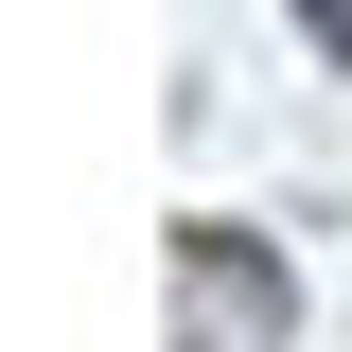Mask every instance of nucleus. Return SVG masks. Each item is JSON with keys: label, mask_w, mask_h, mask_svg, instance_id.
<instances>
[{"label": "nucleus", "mask_w": 352, "mask_h": 352, "mask_svg": "<svg viewBox=\"0 0 352 352\" xmlns=\"http://www.w3.org/2000/svg\"><path fill=\"white\" fill-rule=\"evenodd\" d=\"M176 282H194V335H212V352H247V335L300 317V282H282L264 229H176Z\"/></svg>", "instance_id": "f257e3e1"}, {"label": "nucleus", "mask_w": 352, "mask_h": 352, "mask_svg": "<svg viewBox=\"0 0 352 352\" xmlns=\"http://www.w3.org/2000/svg\"><path fill=\"white\" fill-rule=\"evenodd\" d=\"M300 36H317V53H335V71H352V0H300Z\"/></svg>", "instance_id": "f03ea898"}]
</instances>
